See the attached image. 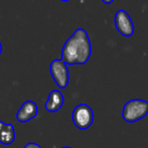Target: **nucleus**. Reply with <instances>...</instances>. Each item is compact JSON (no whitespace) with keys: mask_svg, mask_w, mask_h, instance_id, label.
I'll use <instances>...</instances> for the list:
<instances>
[{"mask_svg":"<svg viewBox=\"0 0 148 148\" xmlns=\"http://www.w3.org/2000/svg\"><path fill=\"white\" fill-rule=\"evenodd\" d=\"M60 148H73V147H70V146H64V147H60Z\"/></svg>","mask_w":148,"mask_h":148,"instance_id":"nucleus-13","label":"nucleus"},{"mask_svg":"<svg viewBox=\"0 0 148 148\" xmlns=\"http://www.w3.org/2000/svg\"><path fill=\"white\" fill-rule=\"evenodd\" d=\"M37 113H38V109L36 104L33 101H26L18 110L16 119L20 123H26L34 119L37 116Z\"/></svg>","mask_w":148,"mask_h":148,"instance_id":"nucleus-6","label":"nucleus"},{"mask_svg":"<svg viewBox=\"0 0 148 148\" xmlns=\"http://www.w3.org/2000/svg\"><path fill=\"white\" fill-rule=\"evenodd\" d=\"M15 140V130L12 124H6L0 121V143L10 145Z\"/></svg>","mask_w":148,"mask_h":148,"instance_id":"nucleus-8","label":"nucleus"},{"mask_svg":"<svg viewBox=\"0 0 148 148\" xmlns=\"http://www.w3.org/2000/svg\"><path fill=\"white\" fill-rule=\"evenodd\" d=\"M49 71L56 84L60 88L64 89L68 86L70 75H69V68L66 62H64L62 59L53 60L49 65Z\"/></svg>","mask_w":148,"mask_h":148,"instance_id":"nucleus-4","label":"nucleus"},{"mask_svg":"<svg viewBox=\"0 0 148 148\" xmlns=\"http://www.w3.org/2000/svg\"><path fill=\"white\" fill-rule=\"evenodd\" d=\"M148 114V101L135 99L127 101L122 111V117L127 123H135Z\"/></svg>","mask_w":148,"mask_h":148,"instance_id":"nucleus-2","label":"nucleus"},{"mask_svg":"<svg viewBox=\"0 0 148 148\" xmlns=\"http://www.w3.org/2000/svg\"><path fill=\"white\" fill-rule=\"evenodd\" d=\"M1 53H2V45H1V43H0V55H1Z\"/></svg>","mask_w":148,"mask_h":148,"instance_id":"nucleus-11","label":"nucleus"},{"mask_svg":"<svg viewBox=\"0 0 148 148\" xmlns=\"http://www.w3.org/2000/svg\"><path fill=\"white\" fill-rule=\"evenodd\" d=\"M64 103V94L58 89L51 90L45 104V109L49 113H56L62 107Z\"/></svg>","mask_w":148,"mask_h":148,"instance_id":"nucleus-7","label":"nucleus"},{"mask_svg":"<svg viewBox=\"0 0 148 148\" xmlns=\"http://www.w3.org/2000/svg\"><path fill=\"white\" fill-rule=\"evenodd\" d=\"M72 119L77 128L80 130H87L94 122L93 110L86 104H80L73 111Z\"/></svg>","mask_w":148,"mask_h":148,"instance_id":"nucleus-3","label":"nucleus"},{"mask_svg":"<svg viewBox=\"0 0 148 148\" xmlns=\"http://www.w3.org/2000/svg\"><path fill=\"white\" fill-rule=\"evenodd\" d=\"M92 55L89 35L84 28H77L64 43L60 59L66 65H84Z\"/></svg>","mask_w":148,"mask_h":148,"instance_id":"nucleus-1","label":"nucleus"},{"mask_svg":"<svg viewBox=\"0 0 148 148\" xmlns=\"http://www.w3.org/2000/svg\"><path fill=\"white\" fill-rule=\"evenodd\" d=\"M24 148H41V147H40V145L36 144V143H34V142H29L24 146Z\"/></svg>","mask_w":148,"mask_h":148,"instance_id":"nucleus-9","label":"nucleus"},{"mask_svg":"<svg viewBox=\"0 0 148 148\" xmlns=\"http://www.w3.org/2000/svg\"><path fill=\"white\" fill-rule=\"evenodd\" d=\"M102 1H103L105 4H111V3H113L114 0H102Z\"/></svg>","mask_w":148,"mask_h":148,"instance_id":"nucleus-10","label":"nucleus"},{"mask_svg":"<svg viewBox=\"0 0 148 148\" xmlns=\"http://www.w3.org/2000/svg\"><path fill=\"white\" fill-rule=\"evenodd\" d=\"M114 22L117 31L124 37H131L134 35V24L130 15L125 10L120 9L116 12Z\"/></svg>","mask_w":148,"mask_h":148,"instance_id":"nucleus-5","label":"nucleus"},{"mask_svg":"<svg viewBox=\"0 0 148 148\" xmlns=\"http://www.w3.org/2000/svg\"><path fill=\"white\" fill-rule=\"evenodd\" d=\"M60 1H62V2H68V1H70V0H60Z\"/></svg>","mask_w":148,"mask_h":148,"instance_id":"nucleus-12","label":"nucleus"}]
</instances>
